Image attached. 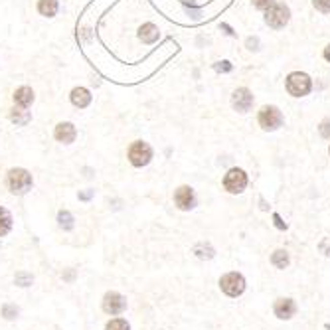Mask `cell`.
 Returning a JSON list of instances; mask_svg holds the SVG:
<instances>
[{
  "mask_svg": "<svg viewBox=\"0 0 330 330\" xmlns=\"http://www.w3.org/2000/svg\"><path fill=\"white\" fill-rule=\"evenodd\" d=\"M318 249L324 253V255H328L330 257V238H326V239H322L320 241V245H318Z\"/></svg>",
  "mask_w": 330,
  "mask_h": 330,
  "instance_id": "obj_29",
  "label": "cell"
},
{
  "mask_svg": "<svg viewBox=\"0 0 330 330\" xmlns=\"http://www.w3.org/2000/svg\"><path fill=\"white\" fill-rule=\"evenodd\" d=\"M285 87H287L289 95H293V97H305V95L311 93L312 81L307 74H303V72H293V74H289V77H287Z\"/></svg>",
  "mask_w": 330,
  "mask_h": 330,
  "instance_id": "obj_4",
  "label": "cell"
},
{
  "mask_svg": "<svg viewBox=\"0 0 330 330\" xmlns=\"http://www.w3.org/2000/svg\"><path fill=\"white\" fill-rule=\"evenodd\" d=\"M70 103L74 105L75 109H87L93 103V93L89 87L85 85H75L74 89L70 91Z\"/></svg>",
  "mask_w": 330,
  "mask_h": 330,
  "instance_id": "obj_11",
  "label": "cell"
},
{
  "mask_svg": "<svg viewBox=\"0 0 330 330\" xmlns=\"http://www.w3.org/2000/svg\"><path fill=\"white\" fill-rule=\"evenodd\" d=\"M36 12L42 18H55L59 12V0H36Z\"/></svg>",
  "mask_w": 330,
  "mask_h": 330,
  "instance_id": "obj_16",
  "label": "cell"
},
{
  "mask_svg": "<svg viewBox=\"0 0 330 330\" xmlns=\"http://www.w3.org/2000/svg\"><path fill=\"white\" fill-rule=\"evenodd\" d=\"M220 289L227 296L236 299L245 291V279H243L241 273H227V275H223L220 279Z\"/></svg>",
  "mask_w": 330,
  "mask_h": 330,
  "instance_id": "obj_7",
  "label": "cell"
},
{
  "mask_svg": "<svg viewBox=\"0 0 330 330\" xmlns=\"http://www.w3.org/2000/svg\"><path fill=\"white\" fill-rule=\"evenodd\" d=\"M36 101V91L30 85H20L12 91V103L22 109H30Z\"/></svg>",
  "mask_w": 330,
  "mask_h": 330,
  "instance_id": "obj_13",
  "label": "cell"
},
{
  "mask_svg": "<svg viewBox=\"0 0 330 330\" xmlns=\"http://www.w3.org/2000/svg\"><path fill=\"white\" fill-rule=\"evenodd\" d=\"M101 307H103V311L107 312V314L117 316V314L125 312V309H127V299L121 293H117V291H109V293H105V296H103Z\"/></svg>",
  "mask_w": 330,
  "mask_h": 330,
  "instance_id": "obj_9",
  "label": "cell"
},
{
  "mask_svg": "<svg viewBox=\"0 0 330 330\" xmlns=\"http://www.w3.org/2000/svg\"><path fill=\"white\" fill-rule=\"evenodd\" d=\"M194 253H196V257H200V259H212V257L216 255V249L210 243H198L194 247Z\"/></svg>",
  "mask_w": 330,
  "mask_h": 330,
  "instance_id": "obj_21",
  "label": "cell"
},
{
  "mask_svg": "<svg viewBox=\"0 0 330 330\" xmlns=\"http://www.w3.org/2000/svg\"><path fill=\"white\" fill-rule=\"evenodd\" d=\"M74 275H75V271L72 269V271H68V273L63 275V279H65V281H74Z\"/></svg>",
  "mask_w": 330,
  "mask_h": 330,
  "instance_id": "obj_33",
  "label": "cell"
},
{
  "mask_svg": "<svg viewBox=\"0 0 330 330\" xmlns=\"http://www.w3.org/2000/svg\"><path fill=\"white\" fill-rule=\"evenodd\" d=\"M324 59H326V61H330V44L324 48Z\"/></svg>",
  "mask_w": 330,
  "mask_h": 330,
  "instance_id": "obj_34",
  "label": "cell"
},
{
  "mask_svg": "<svg viewBox=\"0 0 330 330\" xmlns=\"http://www.w3.org/2000/svg\"><path fill=\"white\" fill-rule=\"evenodd\" d=\"M137 36H139V40H141L143 44L152 46V44H156V42H158V38H160V30H158V26H156V24H152V22H145V24L139 28Z\"/></svg>",
  "mask_w": 330,
  "mask_h": 330,
  "instance_id": "obj_14",
  "label": "cell"
},
{
  "mask_svg": "<svg viewBox=\"0 0 330 330\" xmlns=\"http://www.w3.org/2000/svg\"><path fill=\"white\" fill-rule=\"evenodd\" d=\"M91 196H93V190H87V192H79V200H83V202L91 200Z\"/></svg>",
  "mask_w": 330,
  "mask_h": 330,
  "instance_id": "obj_32",
  "label": "cell"
},
{
  "mask_svg": "<svg viewBox=\"0 0 330 330\" xmlns=\"http://www.w3.org/2000/svg\"><path fill=\"white\" fill-rule=\"evenodd\" d=\"M273 311H275V316L283 318V320H289L296 314V305H294L293 299H279L273 307Z\"/></svg>",
  "mask_w": 330,
  "mask_h": 330,
  "instance_id": "obj_15",
  "label": "cell"
},
{
  "mask_svg": "<svg viewBox=\"0 0 330 330\" xmlns=\"http://www.w3.org/2000/svg\"><path fill=\"white\" fill-rule=\"evenodd\" d=\"M318 130H320V135H322L324 139H330V119L328 121H322V125L318 127Z\"/></svg>",
  "mask_w": 330,
  "mask_h": 330,
  "instance_id": "obj_28",
  "label": "cell"
},
{
  "mask_svg": "<svg viewBox=\"0 0 330 330\" xmlns=\"http://www.w3.org/2000/svg\"><path fill=\"white\" fill-rule=\"evenodd\" d=\"M34 186V176L28 168L22 166H14L6 172V188L10 190V194L14 196H24L32 190Z\"/></svg>",
  "mask_w": 330,
  "mask_h": 330,
  "instance_id": "obj_1",
  "label": "cell"
},
{
  "mask_svg": "<svg viewBox=\"0 0 330 330\" xmlns=\"http://www.w3.org/2000/svg\"><path fill=\"white\" fill-rule=\"evenodd\" d=\"M221 28H223V30H225V32H227V34H229V36H236V34H234V32H232V28H229V26H227V24H221Z\"/></svg>",
  "mask_w": 330,
  "mask_h": 330,
  "instance_id": "obj_35",
  "label": "cell"
},
{
  "mask_svg": "<svg viewBox=\"0 0 330 330\" xmlns=\"http://www.w3.org/2000/svg\"><path fill=\"white\" fill-rule=\"evenodd\" d=\"M312 4H314V8H316L318 12H322V14H328L330 12V0H312Z\"/></svg>",
  "mask_w": 330,
  "mask_h": 330,
  "instance_id": "obj_25",
  "label": "cell"
},
{
  "mask_svg": "<svg viewBox=\"0 0 330 330\" xmlns=\"http://www.w3.org/2000/svg\"><path fill=\"white\" fill-rule=\"evenodd\" d=\"M253 93L249 91L247 87H239L232 93V107L239 113H247V111L253 107Z\"/></svg>",
  "mask_w": 330,
  "mask_h": 330,
  "instance_id": "obj_12",
  "label": "cell"
},
{
  "mask_svg": "<svg viewBox=\"0 0 330 330\" xmlns=\"http://www.w3.org/2000/svg\"><path fill=\"white\" fill-rule=\"evenodd\" d=\"M214 68H216V72H232L234 70V65L229 61H218Z\"/></svg>",
  "mask_w": 330,
  "mask_h": 330,
  "instance_id": "obj_27",
  "label": "cell"
},
{
  "mask_svg": "<svg viewBox=\"0 0 330 330\" xmlns=\"http://www.w3.org/2000/svg\"><path fill=\"white\" fill-rule=\"evenodd\" d=\"M12 229V214L0 206V238H4Z\"/></svg>",
  "mask_w": 330,
  "mask_h": 330,
  "instance_id": "obj_19",
  "label": "cell"
},
{
  "mask_svg": "<svg viewBox=\"0 0 330 330\" xmlns=\"http://www.w3.org/2000/svg\"><path fill=\"white\" fill-rule=\"evenodd\" d=\"M328 150H330V148H328Z\"/></svg>",
  "mask_w": 330,
  "mask_h": 330,
  "instance_id": "obj_36",
  "label": "cell"
},
{
  "mask_svg": "<svg viewBox=\"0 0 330 330\" xmlns=\"http://www.w3.org/2000/svg\"><path fill=\"white\" fill-rule=\"evenodd\" d=\"M105 330H130V326H128V322L125 318H113V320L107 322Z\"/></svg>",
  "mask_w": 330,
  "mask_h": 330,
  "instance_id": "obj_23",
  "label": "cell"
},
{
  "mask_svg": "<svg viewBox=\"0 0 330 330\" xmlns=\"http://www.w3.org/2000/svg\"><path fill=\"white\" fill-rule=\"evenodd\" d=\"M289 20H291V10H289V6L281 4V2H273L265 10V24L269 28H273V30L285 28L289 24Z\"/></svg>",
  "mask_w": 330,
  "mask_h": 330,
  "instance_id": "obj_3",
  "label": "cell"
},
{
  "mask_svg": "<svg viewBox=\"0 0 330 330\" xmlns=\"http://www.w3.org/2000/svg\"><path fill=\"white\" fill-rule=\"evenodd\" d=\"M32 281H34V277L30 275V273H26V271H18L16 277H14V283H16L18 287H30Z\"/></svg>",
  "mask_w": 330,
  "mask_h": 330,
  "instance_id": "obj_22",
  "label": "cell"
},
{
  "mask_svg": "<svg viewBox=\"0 0 330 330\" xmlns=\"http://www.w3.org/2000/svg\"><path fill=\"white\" fill-rule=\"evenodd\" d=\"M2 316L8 318V320H14L18 316V307L16 305H10V303L2 305Z\"/></svg>",
  "mask_w": 330,
  "mask_h": 330,
  "instance_id": "obj_24",
  "label": "cell"
},
{
  "mask_svg": "<svg viewBox=\"0 0 330 330\" xmlns=\"http://www.w3.org/2000/svg\"><path fill=\"white\" fill-rule=\"evenodd\" d=\"M257 123H259V127L263 128V130H277V128L285 123V119H283V113L279 111V107H275V105H265V107H261V111L257 113Z\"/></svg>",
  "mask_w": 330,
  "mask_h": 330,
  "instance_id": "obj_5",
  "label": "cell"
},
{
  "mask_svg": "<svg viewBox=\"0 0 330 330\" xmlns=\"http://www.w3.org/2000/svg\"><path fill=\"white\" fill-rule=\"evenodd\" d=\"M251 2H253V6L259 8V10H267L275 0H251Z\"/></svg>",
  "mask_w": 330,
  "mask_h": 330,
  "instance_id": "obj_26",
  "label": "cell"
},
{
  "mask_svg": "<svg viewBox=\"0 0 330 330\" xmlns=\"http://www.w3.org/2000/svg\"><path fill=\"white\" fill-rule=\"evenodd\" d=\"M257 46H259V40H257V38H249V40H247V48H249V50H259Z\"/></svg>",
  "mask_w": 330,
  "mask_h": 330,
  "instance_id": "obj_31",
  "label": "cell"
},
{
  "mask_svg": "<svg viewBox=\"0 0 330 330\" xmlns=\"http://www.w3.org/2000/svg\"><path fill=\"white\" fill-rule=\"evenodd\" d=\"M273 221H275L277 229H287V223L281 220V216H279V214H273Z\"/></svg>",
  "mask_w": 330,
  "mask_h": 330,
  "instance_id": "obj_30",
  "label": "cell"
},
{
  "mask_svg": "<svg viewBox=\"0 0 330 330\" xmlns=\"http://www.w3.org/2000/svg\"><path fill=\"white\" fill-rule=\"evenodd\" d=\"M174 204H176V208L178 210H182V212H188V210H192L194 206H196V194H194V190L190 188V186H178L176 190H174Z\"/></svg>",
  "mask_w": 330,
  "mask_h": 330,
  "instance_id": "obj_10",
  "label": "cell"
},
{
  "mask_svg": "<svg viewBox=\"0 0 330 330\" xmlns=\"http://www.w3.org/2000/svg\"><path fill=\"white\" fill-rule=\"evenodd\" d=\"M271 263L275 265L277 269H287V267H289V263H291L289 253H287L285 249H277L275 253L271 255Z\"/></svg>",
  "mask_w": 330,
  "mask_h": 330,
  "instance_id": "obj_20",
  "label": "cell"
},
{
  "mask_svg": "<svg viewBox=\"0 0 330 330\" xmlns=\"http://www.w3.org/2000/svg\"><path fill=\"white\" fill-rule=\"evenodd\" d=\"M247 174L245 170L241 168H232L227 170V174L223 176V188L229 192V194H241L245 188H247Z\"/></svg>",
  "mask_w": 330,
  "mask_h": 330,
  "instance_id": "obj_6",
  "label": "cell"
},
{
  "mask_svg": "<svg viewBox=\"0 0 330 330\" xmlns=\"http://www.w3.org/2000/svg\"><path fill=\"white\" fill-rule=\"evenodd\" d=\"M74 214L70 210H59L57 212V223L63 232H72L74 229Z\"/></svg>",
  "mask_w": 330,
  "mask_h": 330,
  "instance_id": "obj_18",
  "label": "cell"
},
{
  "mask_svg": "<svg viewBox=\"0 0 330 330\" xmlns=\"http://www.w3.org/2000/svg\"><path fill=\"white\" fill-rule=\"evenodd\" d=\"M8 119H10V123L12 125H16V127H26L30 121H32V113L28 109H22V107H12V109L8 111Z\"/></svg>",
  "mask_w": 330,
  "mask_h": 330,
  "instance_id": "obj_17",
  "label": "cell"
},
{
  "mask_svg": "<svg viewBox=\"0 0 330 330\" xmlns=\"http://www.w3.org/2000/svg\"><path fill=\"white\" fill-rule=\"evenodd\" d=\"M154 158V150L147 141H133L127 148V160L135 168H145Z\"/></svg>",
  "mask_w": 330,
  "mask_h": 330,
  "instance_id": "obj_2",
  "label": "cell"
},
{
  "mask_svg": "<svg viewBox=\"0 0 330 330\" xmlns=\"http://www.w3.org/2000/svg\"><path fill=\"white\" fill-rule=\"evenodd\" d=\"M54 141L59 145H74L77 141V127L72 121H59L54 127Z\"/></svg>",
  "mask_w": 330,
  "mask_h": 330,
  "instance_id": "obj_8",
  "label": "cell"
}]
</instances>
